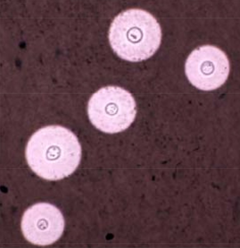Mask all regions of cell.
Instances as JSON below:
<instances>
[{
    "instance_id": "3957f363",
    "label": "cell",
    "mask_w": 240,
    "mask_h": 248,
    "mask_svg": "<svg viewBox=\"0 0 240 248\" xmlns=\"http://www.w3.org/2000/svg\"><path fill=\"white\" fill-rule=\"evenodd\" d=\"M92 124L105 132L113 133L127 128L134 121L136 105L128 92L120 87L108 86L94 93L88 104Z\"/></svg>"
},
{
    "instance_id": "5b68a950",
    "label": "cell",
    "mask_w": 240,
    "mask_h": 248,
    "mask_svg": "<svg viewBox=\"0 0 240 248\" xmlns=\"http://www.w3.org/2000/svg\"><path fill=\"white\" fill-rule=\"evenodd\" d=\"M64 222L60 210L54 206L40 203L28 208L22 217L21 228L25 239L33 244L48 245L63 233Z\"/></svg>"
},
{
    "instance_id": "6da1fadb",
    "label": "cell",
    "mask_w": 240,
    "mask_h": 248,
    "mask_svg": "<svg viewBox=\"0 0 240 248\" xmlns=\"http://www.w3.org/2000/svg\"><path fill=\"white\" fill-rule=\"evenodd\" d=\"M25 156L32 170L44 179H62L72 174L80 163V144L71 130L58 125L43 127L31 136Z\"/></svg>"
},
{
    "instance_id": "277c9868",
    "label": "cell",
    "mask_w": 240,
    "mask_h": 248,
    "mask_svg": "<svg viewBox=\"0 0 240 248\" xmlns=\"http://www.w3.org/2000/svg\"><path fill=\"white\" fill-rule=\"evenodd\" d=\"M229 60L224 53L215 46H203L193 50L186 61L185 70L189 81L203 90H214L227 79Z\"/></svg>"
},
{
    "instance_id": "7a4b0ae2",
    "label": "cell",
    "mask_w": 240,
    "mask_h": 248,
    "mask_svg": "<svg viewBox=\"0 0 240 248\" xmlns=\"http://www.w3.org/2000/svg\"><path fill=\"white\" fill-rule=\"evenodd\" d=\"M159 24L151 14L139 9H127L114 18L110 26L109 39L114 51L120 58L133 62L152 56L160 44Z\"/></svg>"
},
{
    "instance_id": "8992f818",
    "label": "cell",
    "mask_w": 240,
    "mask_h": 248,
    "mask_svg": "<svg viewBox=\"0 0 240 248\" xmlns=\"http://www.w3.org/2000/svg\"><path fill=\"white\" fill-rule=\"evenodd\" d=\"M16 64L17 67L20 68L22 65V62L20 60L17 59L16 61Z\"/></svg>"
}]
</instances>
